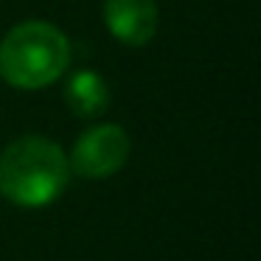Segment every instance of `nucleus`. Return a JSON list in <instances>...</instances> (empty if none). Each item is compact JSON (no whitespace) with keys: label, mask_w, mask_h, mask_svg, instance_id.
Returning a JSON list of instances; mask_svg holds the SVG:
<instances>
[{"label":"nucleus","mask_w":261,"mask_h":261,"mask_svg":"<svg viewBox=\"0 0 261 261\" xmlns=\"http://www.w3.org/2000/svg\"><path fill=\"white\" fill-rule=\"evenodd\" d=\"M70 166L65 152L42 135H25L0 154V194L23 208H42L65 191Z\"/></svg>","instance_id":"nucleus-1"},{"label":"nucleus","mask_w":261,"mask_h":261,"mask_svg":"<svg viewBox=\"0 0 261 261\" xmlns=\"http://www.w3.org/2000/svg\"><path fill=\"white\" fill-rule=\"evenodd\" d=\"M68 65L70 42L48 20H25L0 42V76L20 90L54 85Z\"/></svg>","instance_id":"nucleus-2"},{"label":"nucleus","mask_w":261,"mask_h":261,"mask_svg":"<svg viewBox=\"0 0 261 261\" xmlns=\"http://www.w3.org/2000/svg\"><path fill=\"white\" fill-rule=\"evenodd\" d=\"M129 158V135L118 124H98L82 132L68 158L70 171L87 180H101L121 169Z\"/></svg>","instance_id":"nucleus-3"},{"label":"nucleus","mask_w":261,"mask_h":261,"mask_svg":"<svg viewBox=\"0 0 261 261\" xmlns=\"http://www.w3.org/2000/svg\"><path fill=\"white\" fill-rule=\"evenodd\" d=\"M104 23L118 42L141 48L158 31V3L154 0H104Z\"/></svg>","instance_id":"nucleus-4"},{"label":"nucleus","mask_w":261,"mask_h":261,"mask_svg":"<svg viewBox=\"0 0 261 261\" xmlns=\"http://www.w3.org/2000/svg\"><path fill=\"white\" fill-rule=\"evenodd\" d=\"M65 104L79 118H96L110 107V87L93 70H76L65 85Z\"/></svg>","instance_id":"nucleus-5"}]
</instances>
